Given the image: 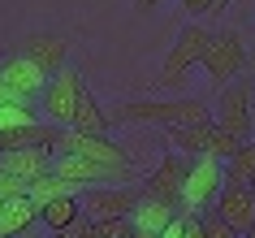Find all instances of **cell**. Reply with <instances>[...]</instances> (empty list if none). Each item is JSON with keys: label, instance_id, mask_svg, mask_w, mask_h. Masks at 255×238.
<instances>
[{"label": "cell", "instance_id": "cell-36", "mask_svg": "<svg viewBox=\"0 0 255 238\" xmlns=\"http://www.w3.org/2000/svg\"><path fill=\"white\" fill-rule=\"evenodd\" d=\"M22 238H30V234H22Z\"/></svg>", "mask_w": 255, "mask_h": 238}, {"label": "cell", "instance_id": "cell-8", "mask_svg": "<svg viewBox=\"0 0 255 238\" xmlns=\"http://www.w3.org/2000/svg\"><path fill=\"white\" fill-rule=\"evenodd\" d=\"M247 65V48L234 30H212V39H208V52H203V69H208V78L212 87H229V78Z\"/></svg>", "mask_w": 255, "mask_h": 238}, {"label": "cell", "instance_id": "cell-28", "mask_svg": "<svg viewBox=\"0 0 255 238\" xmlns=\"http://www.w3.org/2000/svg\"><path fill=\"white\" fill-rule=\"evenodd\" d=\"M56 238H91V217H82V221H74L69 230H61Z\"/></svg>", "mask_w": 255, "mask_h": 238}, {"label": "cell", "instance_id": "cell-30", "mask_svg": "<svg viewBox=\"0 0 255 238\" xmlns=\"http://www.w3.org/2000/svg\"><path fill=\"white\" fill-rule=\"evenodd\" d=\"M186 238H208V234H203V221L195 217V212L186 217Z\"/></svg>", "mask_w": 255, "mask_h": 238}, {"label": "cell", "instance_id": "cell-35", "mask_svg": "<svg viewBox=\"0 0 255 238\" xmlns=\"http://www.w3.org/2000/svg\"><path fill=\"white\" fill-rule=\"evenodd\" d=\"M251 191H255V182H251Z\"/></svg>", "mask_w": 255, "mask_h": 238}, {"label": "cell", "instance_id": "cell-4", "mask_svg": "<svg viewBox=\"0 0 255 238\" xmlns=\"http://www.w3.org/2000/svg\"><path fill=\"white\" fill-rule=\"evenodd\" d=\"M208 39H212V30H203V26L182 30L177 43L169 48V56H164V69H160V78H156V87H182V78L190 74V65H203Z\"/></svg>", "mask_w": 255, "mask_h": 238}, {"label": "cell", "instance_id": "cell-14", "mask_svg": "<svg viewBox=\"0 0 255 238\" xmlns=\"http://www.w3.org/2000/svg\"><path fill=\"white\" fill-rule=\"evenodd\" d=\"M52 147H26V152H4L0 156V169L13 173V178H22V182H35V178H43V173H52Z\"/></svg>", "mask_w": 255, "mask_h": 238}, {"label": "cell", "instance_id": "cell-32", "mask_svg": "<svg viewBox=\"0 0 255 238\" xmlns=\"http://www.w3.org/2000/svg\"><path fill=\"white\" fill-rule=\"evenodd\" d=\"M138 9H143V13H147V9H156V4H160V0H134Z\"/></svg>", "mask_w": 255, "mask_h": 238}, {"label": "cell", "instance_id": "cell-6", "mask_svg": "<svg viewBox=\"0 0 255 238\" xmlns=\"http://www.w3.org/2000/svg\"><path fill=\"white\" fill-rule=\"evenodd\" d=\"M82 78L78 69H61V74H52L48 78V91H43V117L52 121V126H74V113H78L82 104Z\"/></svg>", "mask_w": 255, "mask_h": 238}, {"label": "cell", "instance_id": "cell-12", "mask_svg": "<svg viewBox=\"0 0 255 238\" xmlns=\"http://www.w3.org/2000/svg\"><path fill=\"white\" fill-rule=\"evenodd\" d=\"M221 217H225L234 230H238L242 238L255 230V191L251 186H238V182H225V191H221V199L212 204Z\"/></svg>", "mask_w": 255, "mask_h": 238}, {"label": "cell", "instance_id": "cell-24", "mask_svg": "<svg viewBox=\"0 0 255 238\" xmlns=\"http://www.w3.org/2000/svg\"><path fill=\"white\" fill-rule=\"evenodd\" d=\"M91 238H138L130 217H108V221H91Z\"/></svg>", "mask_w": 255, "mask_h": 238}, {"label": "cell", "instance_id": "cell-29", "mask_svg": "<svg viewBox=\"0 0 255 238\" xmlns=\"http://www.w3.org/2000/svg\"><path fill=\"white\" fill-rule=\"evenodd\" d=\"M182 9H186V13H216L221 0H182Z\"/></svg>", "mask_w": 255, "mask_h": 238}, {"label": "cell", "instance_id": "cell-16", "mask_svg": "<svg viewBox=\"0 0 255 238\" xmlns=\"http://www.w3.org/2000/svg\"><path fill=\"white\" fill-rule=\"evenodd\" d=\"M35 221H39V204H35V199H9V204L0 208V238L30 234Z\"/></svg>", "mask_w": 255, "mask_h": 238}, {"label": "cell", "instance_id": "cell-21", "mask_svg": "<svg viewBox=\"0 0 255 238\" xmlns=\"http://www.w3.org/2000/svg\"><path fill=\"white\" fill-rule=\"evenodd\" d=\"M61 195H78V186L74 182H65V178H56V173H43V178H35V182L26 186V199H35V204H52V199H61Z\"/></svg>", "mask_w": 255, "mask_h": 238}, {"label": "cell", "instance_id": "cell-18", "mask_svg": "<svg viewBox=\"0 0 255 238\" xmlns=\"http://www.w3.org/2000/svg\"><path fill=\"white\" fill-rule=\"evenodd\" d=\"M39 221L48 225L52 234H61V230H69L74 221H82V199L78 195H61V199H52V204H43Z\"/></svg>", "mask_w": 255, "mask_h": 238}, {"label": "cell", "instance_id": "cell-27", "mask_svg": "<svg viewBox=\"0 0 255 238\" xmlns=\"http://www.w3.org/2000/svg\"><path fill=\"white\" fill-rule=\"evenodd\" d=\"M0 199H4V204H9V199H26V182L0 169Z\"/></svg>", "mask_w": 255, "mask_h": 238}, {"label": "cell", "instance_id": "cell-10", "mask_svg": "<svg viewBox=\"0 0 255 238\" xmlns=\"http://www.w3.org/2000/svg\"><path fill=\"white\" fill-rule=\"evenodd\" d=\"M216 126H225L234 139L247 143V134H251V87L247 82L221 87V95H216Z\"/></svg>", "mask_w": 255, "mask_h": 238}, {"label": "cell", "instance_id": "cell-17", "mask_svg": "<svg viewBox=\"0 0 255 238\" xmlns=\"http://www.w3.org/2000/svg\"><path fill=\"white\" fill-rule=\"evenodd\" d=\"M130 221H134V230H138V234L160 238L164 230H169V225L177 221V208H173V204H156V199H147V195H143V204L134 208V217H130Z\"/></svg>", "mask_w": 255, "mask_h": 238}, {"label": "cell", "instance_id": "cell-34", "mask_svg": "<svg viewBox=\"0 0 255 238\" xmlns=\"http://www.w3.org/2000/svg\"><path fill=\"white\" fill-rule=\"evenodd\" d=\"M0 208H4V199H0Z\"/></svg>", "mask_w": 255, "mask_h": 238}, {"label": "cell", "instance_id": "cell-1", "mask_svg": "<svg viewBox=\"0 0 255 238\" xmlns=\"http://www.w3.org/2000/svg\"><path fill=\"white\" fill-rule=\"evenodd\" d=\"M108 121H156V126H212V113L203 100H121Z\"/></svg>", "mask_w": 255, "mask_h": 238}, {"label": "cell", "instance_id": "cell-7", "mask_svg": "<svg viewBox=\"0 0 255 238\" xmlns=\"http://www.w3.org/2000/svg\"><path fill=\"white\" fill-rule=\"evenodd\" d=\"M143 204V186H87L82 195V217L91 221H108V217H134V208Z\"/></svg>", "mask_w": 255, "mask_h": 238}, {"label": "cell", "instance_id": "cell-20", "mask_svg": "<svg viewBox=\"0 0 255 238\" xmlns=\"http://www.w3.org/2000/svg\"><path fill=\"white\" fill-rule=\"evenodd\" d=\"M108 113L100 108V100H95L91 91H82V104H78V113H74V130H82V134H108Z\"/></svg>", "mask_w": 255, "mask_h": 238}, {"label": "cell", "instance_id": "cell-22", "mask_svg": "<svg viewBox=\"0 0 255 238\" xmlns=\"http://www.w3.org/2000/svg\"><path fill=\"white\" fill-rule=\"evenodd\" d=\"M225 182H238V186H251L255 182V143H242L234 156L225 160Z\"/></svg>", "mask_w": 255, "mask_h": 238}, {"label": "cell", "instance_id": "cell-25", "mask_svg": "<svg viewBox=\"0 0 255 238\" xmlns=\"http://www.w3.org/2000/svg\"><path fill=\"white\" fill-rule=\"evenodd\" d=\"M39 113L35 104H0V130H17V126H35Z\"/></svg>", "mask_w": 255, "mask_h": 238}, {"label": "cell", "instance_id": "cell-31", "mask_svg": "<svg viewBox=\"0 0 255 238\" xmlns=\"http://www.w3.org/2000/svg\"><path fill=\"white\" fill-rule=\"evenodd\" d=\"M0 104H22V100H17V95L4 87V78H0Z\"/></svg>", "mask_w": 255, "mask_h": 238}, {"label": "cell", "instance_id": "cell-11", "mask_svg": "<svg viewBox=\"0 0 255 238\" xmlns=\"http://www.w3.org/2000/svg\"><path fill=\"white\" fill-rule=\"evenodd\" d=\"M0 78H4V87L22 100V104H30L35 95H43L48 91V74H43L35 61H26V56L17 52V56H9L4 65H0Z\"/></svg>", "mask_w": 255, "mask_h": 238}, {"label": "cell", "instance_id": "cell-2", "mask_svg": "<svg viewBox=\"0 0 255 238\" xmlns=\"http://www.w3.org/2000/svg\"><path fill=\"white\" fill-rule=\"evenodd\" d=\"M225 160L216 156H195L186 169V186H182V212H208L221 199V191H225V169H221Z\"/></svg>", "mask_w": 255, "mask_h": 238}, {"label": "cell", "instance_id": "cell-5", "mask_svg": "<svg viewBox=\"0 0 255 238\" xmlns=\"http://www.w3.org/2000/svg\"><path fill=\"white\" fill-rule=\"evenodd\" d=\"M52 173L65 178V182H74V186H126L134 178V165L121 169V165H95L87 156H56Z\"/></svg>", "mask_w": 255, "mask_h": 238}, {"label": "cell", "instance_id": "cell-23", "mask_svg": "<svg viewBox=\"0 0 255 238\" xmlns=\"http://www.w3.org/2000/svg\"><path fill=\"white\" fill-rule=\"evenodd\" d=\"M242 147V139H234V134L225 130V126H216L212 121V130H208V156H216V160H229L234 152Z\"/></svg>", "mask_w": 255, "mask_h": 238}, {"label": "cell", "instance_id": "cell-3", "mask_svg": "<svg viewBox=\"0 0 255 238\" xmlns=\"http://www.w3.org/2000/svg\"><path fill=\"white\" fill-rule=\"evenodd\" d=\"M52 156H87L95 165H121V169H130V156H126V147H117L108 134H82L74 126H61L52 139Z\"/></svg>", "mask_w": 255, "mask_h": 238}, {"label": "cell", "instance_id": "cell-26", "mask_svg": "<svg viewBox=\"0 0 255 238\" xmlns=\"http://www.w3.org/2000/svg\"><path fill=\"white\" fill-rule=\"evenodd\" d=\"M195 217L203 221V234H208V238H242V234H238V230H234V225H229V221H225V217H221L216 208H208V212H195Z\"/></svg>", "mask_w": 255, "mask_h": 238}, {"label": "cell", "instance_id": "cell-15", "mask_svg": "<svg viewBox=\"0 0 255 238\" xmlns=\"http://www.w3.org/2000/svg\"><path fill=\"white\" fill-rule=\"evenodd\" d=\"M56 130L52 121H35V126H17V130H0V156L4 152H26V147H52Z\"/></svg>", "mask_w": 255, "mask_h": 238}, {"label": "cell", "instance_id": "cell-19", "mask_svg": "<svg viewBox=\"0 0 255 238\" xmlns=\"http://www.w3.org/2000/svg\"><path fill=\"white\" fill-rule=\"evenodd\" d=\"M208 130H212V126H173V130H169V143H173V152H182L186 160L208 156Z\"/></svg>", "mask_w": 255, "mask_h": 238}, {"label": "cell", "instance_id": "cell-9", "mask_svg": "<svg viewBox=\"0 0 255 238\" xmlns=\"http://www.w3.org/2000/svg\"><path fill=\"white\" fill-rule=\"evenodd\" d=\"M186 169H190V160L182 156V152H169V156H160V165H156V169L147 173V182H143V195L156 199V204H173V208H182Z\"/></svg>", "mask_w": 255, "mask_h": 238}, {"label": "cell", "instance_id": "cell-33", "mask_svg": "<svg viewBox=\"0 0 255 238\" xmlns=\"http://www.w3.org/2000/svg\"><path fill=\"white\" fill-rule=\"evenodd\" d=\"M247 238H255V230H251V234H247Z\"/></svg>", "mask_w": 255, "mask_h": 238}, {"label": "cell", "instance_id": "cell-13", "mask_svg": "<svg viewBox=\"0 0 255 238\" xmlns=\"http://www.w3.org/2000/svg\"><path fill=\"white\" fill-rule=\"evenodd\" d=\"M22 56H26V61H35L43 74H61V69H65V56H69V43L61 39V35L35 30V35H26V39H22Z\"/></svg>", "mask_w": 255, "mask_h": 238}]
</instances>
